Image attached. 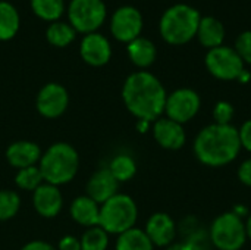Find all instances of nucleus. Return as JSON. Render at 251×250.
Returning <instances> with one entry per match:
<instances>
[{"mask_svg": "<svg viewBox=\"0 0 251 250\" xmlns=\"http://www.w3.org/2000/svg\"><path fill=\"white\" fill-rule=\"evenodd\" d=\"M69 214L76 224H79L85 228L96 227V225H99L100 205L97 202H94L91 197H88L87 194L78 196L72 200Z\"/></svg>", "mask_w": 251, "mask_h": 250, "instance_id": "a211bd4d", "label": "nucleus"}, {"mask_svg": "<svg viewBox=\"0 0 251 250\" xmlns=\"http://www.w3.org/2000/svg\"><path fill=\"white\" fill-rule=\"evenodd\" d=\"M118 187L119 183L110 174V171L107 168H101L90 177L87 183V196L101 205L118 194Z\"/></svg>", "mask_w": 251, "mask_h": 250, "instance_id": "f3484780", "label": "nucleus"}, {"mask_svg": "<svg viewBox=\"0 0 251 250\" xmlns=\"http://www.w3.org/2000/svg\"><path fill=\"white\" fill-rule=\"evenodd\" d=\"M107 169L116 178L118 183H125V181L132 180L134 175L137 174V164L131 155L119 153L112 158Z\"/></svg>", "mask_w": 251, "mask_h": 250, "instance_id": "5701e85b", "label": "nucleus"}, {"mask_svg": "<svg viewBox=\"0 0 251 250\" xmlns=\"http://www.w3.org/2000/svg\"><path fill=\"white\" fill-rule=\"evenodd\" d=\"M32 12L46 22H56L65 12L63 0H29Z\"/></svg>", "mask_w": 251, "mask_h": 250, "instance_id": "393cba45", "label": "nucleus"}, {"mask_svg": "<svg viewBox=\"0 0 251 250\" xmlns=\"http://www.w3.org/2000/svg\"><path fill=\"white\" fill-rule=\"evenodd\" d=\"M209 234L212 245L218 250H240L247 242L246 224L232 211L215 218Z\"/></svg>", "mask_w": 251, "mask_h": 250, "instance_id": "423d86ee", "label": "nucleus"}, {"mask_svg": "<svg viewBox=\"0 0 251 250\" xmlns=\"http://www.w3.org/2000/svg\"><path fill=\"white\" fill-rule=\"evenodd\" d=\"M21 250H57L56 248H53L50 243L43 242V240H32L29 243H26Z\"/></svg>", "mask_w": 251, "mask_h": 250, "instance_id": "72a5a7b5", "label": "nucleus"}, {"mask_svg": "<svg viewBox=\"0 0 251 250\" xmlns=\"http://www.w3.org/2000/svg\"><path fill=\"white\" fill-rule=\"evenodd\" d=\"M57 250H82L81 249V242L75 236H65L60 239Z\"/></svg>", "mask_w": 251, "mask_h": 250, "instance_id": "473e14b6", "label": "nucleus"}, {"mask_svg": "<svg viewBox=\"0 0 251 250\" xmlns=\"http://www.w3.org/2000/svg\"><path fill=\"white\" fill-rule=\"evenodd\" d=\"M250 80V72L249 71H243V74L240 75V78H238V81H241V83H247Z\"/></svg>", "mask_w": 251, "mask_h": 250, "instance_id": "58836bf2", "label": "nucleus"}, {"mask_svg": "<svg viewBox=\"0 0 251 250\" xmlns=\"http://www.w3.org/2000/svg\"><path fill=\"white\" fill-rule=\"evenodd\" d=\"M43 183H44V178H43V174H41L38 165L18 169V172L15 175V184L21 190H25V192H34Z\"/></svg>", "mask_w": 251, "mask_h": 250, "instance_id": "bb28decb", "label": "nucleus"}, {"mask_svg": "<svg viewBox=\"0 0 251 250\" xmlns=\"http://www.w3.org/2000/svg\"><path fill=\"white\" fill-rule=\"evenodd\" d=\"M150 124L151 122H149V121H137V130L140 131V133H146L149 128H150Z\"/></svg>", "mask_w": 251, "mask_h": 250, "instance_id": "e433bc0d", "label": "nucleus"}, {"mask_svg": "<svg viewBox=\"0 0 251 250\" xmlns=\"http://www.w3.org/2000/svg\"><path fill=\"white\" fill-rule=\"evenodd\" d=\"M32 205L35 212L43 218H54L63 208V196L57 186L43 183L32 192Z\"/></svg>", "mask_w": 251, "mask_h": 250, "instance_id": "2eb2a0df", "label": "nucleus"}, {"mask_svg": "<svg viewBox=\"0 0 251 250\" xmlns=\"http://www.w3.org/2000/svg\"><path fill=\"white\" fill-rule=\"evenodd\" d=\"M126 52H128L129 60L135 66H138L141 71H144L146 68L153 65L156 60V56H157V49H156L154 43L144 37H138V38L132 40L131 43H128Z\"/></svg>", "mask_w": 251, "mask_h": 250, "instance_id": "aec40b11", "label": "nucleus"}, {"mask_svg": "<svg viewBox=\"0 0 251 250\" xmlns=\"http://www.w3.org/2000/svg\"><path fill=\"white\" fill-rule=\"evenodd\" d=\"M200 108H201V99L199 93L194 91L193 88L184 87L168 94L166 105H165V115L166 118L184 125L199 113Z\"/></svg>", "mask_w": 251, "mask_h": 250, "instance_id": "1a4fd4ad", "label": "nucleus"}, {"mask_svg": "<svg viewBox=\"0 0 251 250\" xmlns=\"http://www.w3.org/2000/svg\"><path fill=\"white\" fill-rule=\"evenodd\" d=\"M79 242L82 250H107L109 234L100 225H96L87 228Z\"/></svg>", "mask_w": 251, "mask_h": 250, "instance_id": "a878e982", "label": "nucleus"}, {"mask_svg": "<svg viewBox=\"0 0 251 250\" xmlns=\"http://www.w3.org/2000/svg\"><path fill=\"white\" fill-rule=\"evenodd\" d=\"M4 155H6V161L10 167H13L16 169H24V168L37 165L41 159L43 152H41L40 146L35 144L34 141L19 140V141H15L10 146H7Z\"/></svg>", "mask_w": 251, "mask_h": 250, "instance_id": "dca6fc26", "label": "nucleus"}, {"mask_svg": "<svg viewBox=\"0 0 251 250\" xmlns=\"http://www.w3.org/2000/svg\"><path fill=\"white\" fill-rule=\"evenodd\" d=\"M138 220V208L128 194L118 193L100 205L99 225L110 236H119L135 227Z\"/></svg>", "mask_w": 251, "mask_h": 250, "instance_id": "39448f33", "label": "nucleus"}, {"mask_svg": "<svg viewBox=\"0 0 251 250\" xmlns=\"http://www.w3.org/2000/svg\"><path fill=\"white\" fill-rule=\"evenodd\" d=\"M21 209V197L13 190H0V221L12 220Z\"/></svg>", "mask_w": 251, "mask_h": 250, "instance_id": "cd10ccee", "label": "nucleus"}, {"mask_svg": "<svg viewBox=\"0 0 251 250\" xmlns=\"http://www.w3.org/2000/svg\"><path fill=\"white\" fill-rule=\"evenodd\" d=\"M44 183L63 186L71 183L79 169V155L74 146L65 141L53 143L38 162Z\"/></svg>", "mask_w": 251, "mask_h": 250, "instance_id": "7ed1b4c3", "label": "nucleus"}, {"mask_svg": "<svg viewBox=\"0 0 251 250\" xmlns=\"http://www.w3.org/2000/svg\"><path fill=\"white\" fill-rule=\"evenodd\" d=\"M79 55L90 66H104L112 57V46L103 34L91 32L84 35L79 46Z\"/></svg>", "mask_w": 251, "mask_h": 250, "instance_id": "f8f14e48", "label": "nucleus"}, {"mask_svg": "<svg viewBox=\"0 0 251 250\" xmlns=\"http://www.w3.org/2000/svg\"><path fill=\"white\" fill-rule=\"evenodd\" d=\"M196 37L199 38L200 44L209 50L219 47L225 40V27L215 16H201Z\"/></svg>", "mask_w": 251, "mask_h": 250, "instance_id": "6ab92c4d", "label": "nucleus"}, {"mask_svg": "<svg viewBox=\"0 0 251 250\" xmlns=\"http://www.w3.org/2000/svg\"><path fill=\"white\" fill-rule=\"evenodd\" d=\"M238 136H240L241 149H246L251 153V119L243 122V125L238 128Z\"/></svg>", "mask_w": 251, "mask_h": 250, "instance_id": "7c9ffc66", "label": "nucleus"}, {"mask_svg": "<svg viewBox=\"0 0 251 250\" xmlns=\"http://www.w3.org/2000/svg\"><path fill=\"white\" fill-rule=\"evenodd\" d=\"M232 212H234L237 217H240V218H244V217H249V215H250V211H249L244 205H235L234 209H232Z\"/></svg>", "mask_w": 251, "mask_h": 250, "instance_id": "c9c22d12", "label": "nucleus"}, {"mask_svg": "<svg viewBox=\"0 0 251 250\" xmlns=\"http://www.w3.org/2000/svg\"><path fill=\"white\" fill-rule=\"evenodd\" d=\"M234 49L244 63L251 65V31H244L237 37Z\"/></svg>", "mask_w": 251, "mask_h": 250, "instance_id": "c756f323", "label": "nucleus"}, {"mask_svg": "<svg viewBox=\"0 0 251 250\" xmlns=\"http://www.w3.org/2000/svg\"><path fill=\"white\" fill-rule=\"evenodd\" d=\"M200 13L190 4L178 3L165 10L159 22L162 38L172 46H182L197 35Z\"/></svg>", "mask_w": 251, "mask_h": 250, "instance_id": "20e7f679", "label": "nucleus"}, {"mask_svg": "<svg viewBox=\"0 0 251 250\" xmlns=\"http://www.w3.org/2000/svg\"><path fill=\"white\" fill-rule=\"evenodd\" d=\"M153 137L156 143L166 150H179L187 141L184 125L166 116L153 122Z\"/></svg>", "mask_w": 251, "mask_h": 250, "instance_id": "ddd939ff", "label": "nucleus"}, {"mask_svg": "<svg viewBox=\"0 0 251 250\" xmlns=\"http://www.w3.org/2000/svg\"><path fill=\"white\" fill-rule=\"evenodd\" d=\"M21 27V18L16 7L6 1L0 0V41L12 40Z\"/></svg>", "mask_w": 251, "mask_h": 250, "instance_id": "412c9836", "label": "nucleus"}, {"mask_svg": "<svg viewBox=\"0 0 251 250\" xmlns=\"http://www.w3.org/2000/svg\"><path fill=\"white\" fill-rule=\"evenodd\" d=\"M69 105L68 90L59 83H49L43 85L37 94L35 106L41 116L47 119L59 118L65 113Z\"/></svg>", "mask_w": 251, "mask_h": 250, "instance_id": "9b49d317", "label": "nucleus"}, {"mask_svg": "<svg viewBox=\"0 0 251 250\" xmlns=\"http://www.w3.org/2000/svg\"><path fill=\"white\" fill-rule=\"evenodd\" d=\"M75 37H76V31L72 28L69 22H62V21L51 22L46 31L47 41L59 49L69 46L75 40Z\"/></svg>", "mask_w": 251, "mask_h": 250, "instance_id": "b1692460", "label": "nucleus"}, {"mask_svg": "<svg viewBox=\"0 0 251 250\" xmlns=\"http://www.w3.org/2000/svg\"><path fill=\"white\" fill-rule=\"evenodd\" d=\"M143 31V15L134 6H121L110 19V32L121 43H131Z\"/></svg>", "mask_w": 251, "mask_h": 250, "instance_id": "9d476101", "label": "nucleus"}, {"mask_svg": "<svg viewBox=\"0 0 251 250\" xmlns=\"http://www.w3.org/2000/svg\"><path fill=\"white\" fill-rule=\"evenodd\" d=\"M207 71L218 80L234 81L238 80L244 71V62L235 52L228 46H219L210 49L204 57Z\"/></svg>", "mask_w": 251, "mask_h": 250, "instance_id": "6e6552de", "label": "nucleus"}, {"mask_svg": "<svg viewBox=\"0 0 251 250\" xmlns=\"http://www.w3.org/2000/svg\"><path fill=\"white\" fill-rule=\"evenodd\" d=\"M235 115V109L229 102L221 100L215 105L212 116H213V122L219 124V125H229L234 119Z\"/></svg>", "mask_w": 251, "mask_h": 250, "instance_id": "c85d7f7f", "label": "nucleus"}, {"mask_svg": "<svg viewBox=\"0 0 251 250\" xmlns=\"http://www.w3.org/2000/svg\"><path fill=\"white\" fill-rule=\"evenodd\" d=\"M244 224H246V234H247V239L251 240V212L250 215L247 217V221H246Z\"/></svg>", "mask_w": 251, "mask_h": 250, "instance_id": "4c0bfd02", "label": "nucleus"}, {"mask_svg": "<svg viewBox=\"0 0 251 250\" xmlns=\"http://www.w3.org/2000/svg\"><path fill=\"white\" fill-rule=\"evenodd\" d=\"M165 250H197L196 245L190 240H185V242H176V243H172L169 245Z\"/></svg>", "mask_w": 251, "mask_h": 250, "instance_id": "f704fd0d", "label": "nucleus"}, {"mask_svg": "<svg viewBox=\"0 0 251 250\" xmlns=\"http://www.w3.org/2000/svg\"><path fill=\"white\" fill-rule=\"evenodd\" d=\"M144 231L153 246L168 248L176 237V224L171 215L165 212H156L147 220Z\"/></svg>", "mask_w": 251, "mask_h": 250, "instance_id": "4468645a", "label": "nucleus"}, {"mask_svg": "<svg viewBox=\"0 0 251 250\" xmlns=\"http://www.w3.org/2000/svg\"><path fill=\"white\" fill-rule=\"evenodd\" d=\"M168 93L160 80L147 71H137L126 77L122 87L125 108L137 121L154 122L165 113Z\"/></svg>", "mask_w": 251, "mask_h": 250, "instance_id": "f257e3e1", "label": "nucleus"}, {"mask_svg": "<svg viewBox=\"0 0 251 250\" xmlns=\"http://www.w3.org/2000/svg\"><path fill=\"white\" fill-rule=\"evenodd\" d=\"M107 10L103 0H71L68 6L69 24L84 35L97 32L106 19Z\"/></svg>", "mask_w": 251, "mask_h": 250, "instance_id": "0eeeda50", "label": "nucleus"}, {"mask_svg": "<svg viewBox=\"0 0 251 250\" xmlns=\"http://www.w3.org/2000/svg\"><path fill=\"white\" fill-rule=\"evenodd\" d=\"M197 161L210 168H221L234 162L240 152L241 143L238 128L232 124H210L199 131L193 144Z\"/></svg>", "mask_w": 251, "mask_h": 250, "instance_id": "f03ea898", "label": "nucleus"}, {"mask_svg": "<svg viewBox=\"0 0 251 250\" xmlns=\"http://www.w3.org/2000/svg\"><path fill=\"white\" fill-rule=\"evenodd\" d=\"M237 177L241 184L251 187V158H247L246 161L241 162L237 171Z\"/></svg>", "mask_w": 251, "mask_h": 250, "instance_id": "2f4dec72", "label": "nucleus"}, {"mask_svg": "<svg viewBox=\"0 0 251 250\" xmlns=\"http://www.w3.org/2000/svg\"><path fill=\"white\" fill-rule=\"evenodd\" d=\"M154 246L141 228H131L118 236L115 250H153Z\"/></svg>", "mask_w": 251, "mask_h": 250, "instance_id": "4be33fe9", "label": "nucleus"}]
</instances>
